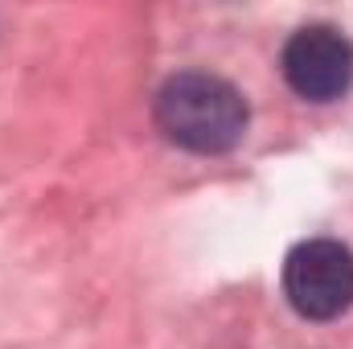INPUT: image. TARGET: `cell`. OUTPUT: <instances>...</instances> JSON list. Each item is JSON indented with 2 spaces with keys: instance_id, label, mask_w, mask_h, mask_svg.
<instances>
[{
  "instance_id": "1",
  "label": "cell",
  "mask_w": 353,
  "mask_h": 349,
  "mask_svg": "<svg viewBox=\"0 0 353 349\" xmlns=\"http://www.w3.org/2000/svg\"><path fill=\"white\" fill-rule=\"evenodd\" d=\"M247 99L239 87H230L218 74H173L161 94H157V123L161 132L201 157L214 152H230L243 136H247Z\"/></svg>"
},
{
  "instance_id": "2",
  "label": "cell",
  "mask_w": 353,
  "mask_h": 349,
  "mask_svg": "<svg viewBox=\"0 0 353 349\" xmlns=\"http://www.w3.org/2000/svg\"><path fill=\"white\" fill-rule=\"evenodd\" d=\"M283 296L308 321H337L353 304V251L337 239H308L283 263Z\"/></svg>"
},
{
  "instance_id": "3",
  "label": "cell",
  "mask_w": 353,
  "mask_h": 349,
  "mask_svg": "<svg viewBox=\"0 0 353 349\" xmlns=\"http://www.w3.org/2000/svg\"><path fill=\"white\" fill-rule=\"evenodd\" d=\"M283 79L308 103H333L353 83V41L333 25H304L283 46Z\"/></svg>"
}]
</instances>
